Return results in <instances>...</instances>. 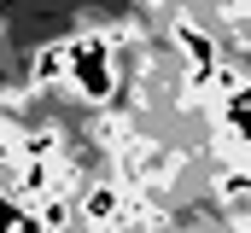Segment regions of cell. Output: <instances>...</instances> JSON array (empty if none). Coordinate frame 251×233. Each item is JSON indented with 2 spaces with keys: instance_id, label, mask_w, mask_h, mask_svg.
<instances>
[{
  "instance_id": "cell-1",
  "label": "cell",
  "mask_w": 251,
  "mask_h": 233,
  "mask_svg": "<svg viewBox=\"0 0 251 233\" xmlns=\"http://www.w3.org/2000/svg\"><path fill=\"white\" fill-rule=\"evenodd\" d=\"M170 53H176V64H181V76H187L193 88H204V82L216 76V64H222V41H216L210 23L176 18V23H170Z\"/></svg>"
},
{
  "instance_id": "cell-3",
  "label": "cell",
  "mask_w": 251,
  "mask_h": 233,
  "mask_svg": "<svg viewBox=\"0 0 251 233\" xmlns=\"http://www.w3.org/2000/svg\"><path fill=\"white\" fill-rule=\"evenodd\" d=\"M210 186H216V204L228 216H246L251 210V163H216Z\"/></svg>"
},
{
  "instance_id": "cell-2",
  "label": "cell",
  "mask_w": 251,
  "mask_h": 233,
  "mask_svg": "<svg viewBox=\"0 0 251 233\" xmlns=\"http://www.w3.org/2000/svg\"><path fill=\"white\" fill-rule=\"evenodd\" d=\"M70 76H76V53H70V41H47V47L29 53V82H35V88H64Z\"/></svg>"
}]
</instances>
